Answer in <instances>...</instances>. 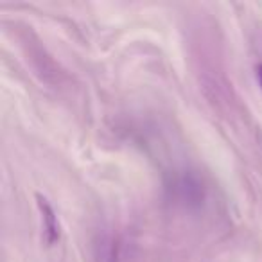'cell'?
<instances>
[{"label":"cell","mask_w":262,"mask_h":262,"mask_svg":"<svg viewBox=\"0 0 262 262\" xmlns=\"http://www.w3.org/2000/svg\"><path fill=\"white\" fill-rule=\"evenodd\" d=\"M171 189L176 192L180 201L183 203H196L200 205V201L203 200V189H201V183L198 182L194 176L182 174L172 182Z\"/></svg>","instance_id":"cell-1"},{"label":"cell","mask_w":262,"mask_h":262,"mask_svg":"<svg viewBox=\"0 0 262 262\" xmlns=\"http://www.w3.org/2000/svg\"><path fill=\"white\" fill-rule=\"evenodd\" d=\"M40 207L43 210V217L47 219V232L51 233V239L49 241H54L58 237V226L54 225V212L51 210V207L47 203H43V200L40 201Z\"/></svg>","instance_id":"cell-2"},{"label":"cell","mask_w":262,"mask_h":262,"mask_svg":"<svg viewBox=\"0 0 262 262\" xmlns=\"http://www.w3.org/2000/svg\"><path fill=\"white\" fill-rule=\"evenodd\" d=\"M257 77H258V83H260V88H262V63L257 67Z\"/></svg>","instance_id":"cell-3"}]
</instances>
